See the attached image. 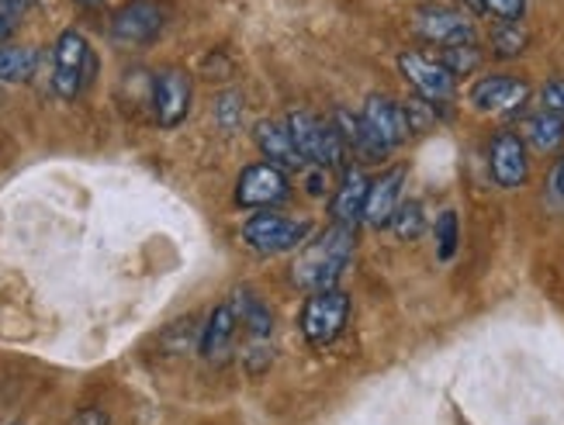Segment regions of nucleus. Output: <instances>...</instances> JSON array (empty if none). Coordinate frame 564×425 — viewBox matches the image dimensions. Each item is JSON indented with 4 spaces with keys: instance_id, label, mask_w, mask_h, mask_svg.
Returning <instances> with one entry per match:
<instances>
[{
    "instance_id": "nucleus-1",
    "label": "nucleus",
    "mask_w": 564,
    "mask_h": 425,
    "mask_svg": "<svg viewBox=\"0 0 564 425\" xmlns=\"http://www.w3.org/2000/svg\"><path fill=\"white\" fill-rule=\"evenodd\" d=\"M354 257V225H333L312 246H305L291 266V284L299 291H333Z\"/></svg>"
},
{
    "instance_id": "nucleus-2",
    "label": "nucleus",
    "mask_w": 564,
    "mask_h": 425,
    "mask_svg": "<svg viewBox=\"0 0 564 425\" xmlns=\"http://www.w3.org/2000/svg\"><path fill=\"white\" fill-rule=\"evenodd\" d=\"M288 132L294 139V145H299V153L305 163L318 166V170H339L343 166V156H347V142H343L339 129L323 118H315V115H291L288 121Z\"/></svg>"
},
{
    "instance_id": "nucleus-3",
    "label": "nucleus",
    "mask_w": 564,
    "mask_h": 425,
    "mask_svg": "<svg viewBox=\"0 0 564 425\" xmlns=\"http://www.w3.org/2000/svg\"><path fill=\"white\" fill-rule=\"evenodd\" d=\"M360 124H364V135H367V149H371V160H384L391 149H399L412 135L405 108L395 105L384 94L367 97V105L360 111Z\"/></svg>"
},
{
    "instance_id": "nucleus-4",
    "label": "nucleus",
    "mask_w": 564,
    "mask_h": 425,
    "mask_svg": "<svg viewBox=\"0 0 564 425\" xmlns=\"http://www.w3.org/2000/svg\"><path fill=\"white\" fill-rule=\"evenodd\" d=\"M94 53L80 32H63L53 53V90L63 97V101H73L80 97V90L87 87V80L94 77Z\"/></svg>"
},
{
    "instance_id": "nucleus-5",
    "label": "nucleus",
    "mask_w": 564,
    "mask_h": 425,
    "mask_svg": "<svg viewBox=\"0 0 564 425\" xmlns=\"http://www.w3.org/2000/svg\"><path fill=\"white\" fill-rule=\"evenodd\" d=\"M350 318V297L343 291H315L308 294V305L302 312V333L312 346H329L347 329Z\"/></svg>"
},
{
    "instance_id": "nucleus-6",
    "label": "nucleus",
    "mask_w": 564,
    "mask_h": 425,
    "mask_svg": "<svg viewBox=\"0 0 564 425\" xmlns=\"http://www.w3.org/2000/svg\"><path fill=\"white\" fill-rule=\"evenodd\" d=\"M312 225L302 218H284L278 211H260L247 225H242V239L257 253H288V249H299L305 242Z\"/></svg>"
},
{
    "instance_id": "nucleus-7",
    "label": "nucleus",
    "mask_w": 564,
    "mask_h": 425,
    "mask_svg": "<svg viewBox=\"0 0 564 425\" xmlns=\"http://www.w3.org/2000/svg\"><path fill=\"white\" fill-rule=\"evenodd\" d=\"M291 194V184L284 177V170L274 163H253L239 173L236 184V205L239 208H257V211H271Z\"/></svg>"
},
{
    "instance_id": "nucleus-8",
    "label": "nucleus",
    "mask_w": 564,
    "mask_h": 425,
    "mask_svg": "<svg viewBox=\"0 0 564 425\" xmlns=\"http://www.w3.org/2000/svg\"><path fill=\"white\" fill-rule=\"evenodd\" d=\"M399 69H402V77L412 84V90L420 94V97H426V101L444 105V101H451V97H454L457 77L440 59H426L420 53H402L399 56Z\"/></svg>"
},
{
    "instance_id": "nucleus-9",
    "label": "nucleus",
    "mask_w": 564,
    "mask_h": 425,
    "mask_svg": "<svg viewBox=\"0 0 564 425\" xmlns=\"http://www.w3.org/2000/svg\"><path fill=\"white\" fill-rule=\"evenodd\" d=\"M412 29H415V35H423L426 42H433L440 48L475 42L471 18H464L460 11H447V8H423L412 18Z\"/></svg>"
},
{
    "instance_id": "nucleus-10",
    "label": "nucleus",
    "mask_w": 564,
    "mask_h": 425,
    "mask_svg": "<svg viewBox=\"0 0 564 425\" xmlns=\"http://www.w3.org/2000/svg\"><path fill=\"white\" fill-rule=\"evenodd\" d=\"M163 24H166V11L156 0H132V4H126L115 14L111 35L126 45H145L163 32Z\"/></svg>"
},
{
    "instance_id": "nucleus-11",
    "label": "nucleus",
    "mask_w": 564,
    "mask_h": 425,
    "mask_svg": "<svg viewBox=\"0 0 564 425\" xmlns=\"http://www.w3.org/2000/svg\"><path fill=\"white\" fill-rule=\"evenodd\" d=\"M191 108V77L184 69H163L153 80V115L163 129H177Z\"/></svg>"
},
{
    "instance_id": "nucleus-12",
    "label": "nucleus",
    "mask_w": 564,
    "mask_h": 425,
    "mask_svg": "<svg viewBox=\"0 0 564 425\" xmlns=\"http://www.w3.org/2000/svg\"><path fill=\"white\" fill-rule=\"evenodd\" d=\"M488 173L499 187H523L530 177V160H527V145L520 135L499 132L488 145Z\"/></svg>"
},
{
    "instance_id": "nucleus-13",
    "label": "nucleus",
    "mask_w": 564,
    "mask_h": 425,
    "mask_svg": "<svg viewBox=\"0 0 564 425\" xmlns=\"http://www.w3.org/2000/svg\"><path fill=\"white\" fill-rule=\"evenodd\" d=\"M530 101V84L520 77H485L471 90V105L485 115H512Z\"/></svg>"
},
{
    "instance_id": "nucleus-14",
    "label": "nucleus",
    "mask_w": 564,
    "mask_h": 425,
    "mask_svg": "<svg viewBox=\"0 0 564 425\" xmlns=\"http://www.w3.org/2000/svg\"><path fill=\"white\" fill-rule=\"evenodd\" d=\"M402 184H405V170L395 166L381 173L378 181H371V190H367V205H364V221L371 229H384L391 225V215L402 205Z\"/></svg>"
},
{
    "instance_id": "nucleus-15",
    "label": "nucleus",
    "mask_w": 564,
    "mask_h": 425,
    "mask_svg": "<svg viewBox=\"0 0 564 425\" xmlns=\"http://www.w3.org/2000/svg\"><path fill=\"white\" fill-rule=\"evenodd\" d=\"M253 139H257V149L267 156V163H274V166L305 163L302 153H299V145H294V139L288 132V124H281V121H260L253 129Z\"/></svg>"
},
{
    "instance_id": "nucleus-16",
    "label": "nucleus",
    "mask_w": 564,
    "mask_h": 425,
    "mask_svg": "<svg viewBox=\"0 0 564 425\" xmlns=\"http://www.w3.org/2000/svg\"><path fill=\"white\" fill-rule=\"evenodd\" d=\"M232 308H236L239 325L250 333V339H271V333H274V315H271V308H267V302H263L257 291L239 287L232 294Z\"/></svg>"
},
{
    "instance_id": "nucleus-17",
    "label": "nucleus",
    "mask_w": 564,
    "mask_h": 425,
    "mask_svg": "<svg viewBox=\"0 0 564 425\" xmlns=\"http://www.w3.org/2000/svg\"><path fill=\"white\" fill-rule=\"evenodd\" d=\"M236 325H239V318H236L232 302H229V305H218V308L208 315L205 333H202V342H198V349H202V357H205V360H218V357L226 353V349L232 346Z\"/></svg>"
},
{
    "instance_id": "nucleus-18",
    "label": "nucleus",
    "mask_w": 564,
    "mask_h": 425,
    "mask_svg": "<svg viewBox=\"0 0 564 425\" xmlns=\"http://www.w3.org/2000/svg\"><path fill=\"white\" fill-rule=\"evenodd\" d=\"M367 190H371V181H367L360 170H350L347 177H343V184H339V190L333 197V218H336V225H354L357 218H364Z\"/></svg>"
},
{
    "instance_id": "nucleus-19",
    "label": "nucleus",
    "mask_w": 564,
    "mask_h": 425,
    "mask_svg": "<svg viewBox=\"0 0 564 425\" xmlns=\"http://www.w3.org/2000/svg\"><path fill=\"white\" fill-rule=\"evenodd\" d=\"M39 69V53L29 45H0V84H29Z\"/></svg>"
},
{
    "instance_id": "nucleus-20",
    "label": "nucleus",
    "mask_w": 564,
    "mask_h": 425,
    "mask_svg": "<svg viewBox=\"0 0 564 425\" xmlns=\"http://www.w3.org/2000/svg\"><path fill=\"white\" fill-rule=\"evenodd\" d=\"M527 139L536 153H554V149L564 145V118L554 115V111H536L530 121H527Z\"/></svg>"
},
{
    "instance_id": "nucleus-21",
    "label": "nucleus",
    "mask_w": 564,
    "mask_h": 425,
    "mask_svg": "<svg viewBox=\"0 0 564 425\" xmlns=\"http://www.w3.org/2000/svg\"><path fill=\"white\" fill-rule=\"evenodd\" d=\"M391 232H395L402 242H412L420 239L426 232V211L420 201H402L395 208V215H391Z\"/></svg>"
},
{
    "instance_id": "nucleus-22",
    "label": "nucleus",
    "mask_w": 564,
    "mask_h": 425,
    "mask_svg": "<svg viewBox=\"0 0 564 425\" xmlns=\"http://www.w3.org/2000/svg\"><path fill=\"white\" fill-rule=\"evenodd\" d=\"M527 42H530V35L520 21H499L496 32H492V48H496L499 59H517L527 48Z\"/></svg>"
},
{
    "instance_id": "nucleus-23",
    "label": "nucleus",
    "mask_w": 564,
    "mask_h": 425,
    "mask_svg": "<svg viewBox=\"0 0 564 425\" xmlns=\"http://www.w3.org/2000/svg\"><path fill=\"white\" fill-rule=\"evenodd\" d=\"M481 48L475 45V42H468V45H451V48H444L440 53V63H444L454 77H468V73H475L478 66H481Z\"/></svg>"
},
{
    "instance_id": "nucleus-24",
    "label": "nucleus",
    "mask_w": 564,
    "mask_h": 425,
    "mask_svg": "<svg viewBox=\"0 0 564 425\" xmlns=\"http://www.w3.org/2000/svg\"><path fill=\"white\" fill-rule=\"evenodd\" d=\"M433 236H436V257L440 260H454L457 246H460V225H457V215L454 211H444L436 221H433Z\"/></svg>"
},
{
    "instance_id": "nucleus-25",
    "label": "nucleus",
    "mask_w": 564,
    "mask_h": 425,
    "mask_svg": "<svg viewBox=\"0 0 564 425\" xmlns=\"http://www.w3.org/2000/svg\"><path fill=\"white\" fill-rule=\"evenodd\" d=\"M402 108H405V118H409L412 135H415V132H430L433 124H436V105L426 101V97H420V94H415L412 101H405Z\"/></svg>"
},
{
    "instance_id": "nucleus-26",
    "label": "nucleus",
    "mask_w": 564,
    "mask_h": 425,
    "mask_svg": "<svg viewBox=\"0 0 564 425\" xmlns=\"http://www.w3.org/2000/svg\"><path fill=\"white\" fill-rule=\"evenodd\" d=\"M481 11L496 14L499 21H520L527 11V0H481Z\"/></svg>"
},
{
    "instance_id": "nucleus-27",
    "label": "nucleus",
    "mask_w": 564,
    "mask_h": 425,
    "mask_svg": "<svg viewBox=\"0 0 564 425\" xmlns=\"http://www.w3.org/2000/svg\"><path fill=\"white\" fill-rule=\"evenodd\" d=\"M239 118H242L239 94H223V97H218V124H223V129H236Z\"/></svg>"
},
{
    "instance_id": "nucleus-28",
    "label": "nucleus",
    "mask_w": 564,
    "mask_h": 425,
    "mask_svg": "<svg viewBox=\"0 0 564 425\" xmlns=\"http://www.w3.org/2000/svg\"><path fill=\"white\" fill-rule=\"evenodd\" d=\"M544 108L564 118V80H551L544 87Z\"/></svg>"
},
{
    "instance_id": "nucleus-29",
    "label": "nucleus",
    "mask_w": 564,
    "mask_h": 425,
    "mask_svg": "<svg viewBox=\"0 0 564 425\" xmlns=\"http://www.w3.org/2000/svg\"><path fill=\"white\" fill-rule=\"evenodd\" d=\"M73 425H108V415L101 408H87V412H80L77 418H73Z\"/></svg>"
},
{
    "instance_id": "nucleus-30",
    "label": "nucleus",
    "mask_w": 564,
    "mask_h": 425,
    "mask_svg": "<svg viewBox=\"0 0 564 425\" xmlns=\"http://www.w3.org/2000/svg\"><path fill=\"white\" fill-rule=\"evenodd\" d=\"M14 21H18V11H11L8 4H0V42H4L14 29Z\"/></svg>"
},
{
    "instance_id": "nucleus-31",
    "label": "nucleus",
    "mask_w": 564,
    "mask_h": 425,
    "mask_svg": "<svg viewBox=\"0 0 564 425\" xmlns=\"http://www.w3.org/2000/svg\"><path fill=\"white\" fill-rule=\"evenodd\" d=\"M551 190L564 201V160H561V163L554 166V173H551Z\"/></svg>"
},
{
    "instance_id": "nucleus-32",
    "label": "nucleus",
    "mask_w": 564,
    "mask_h": 425,
    "mask_svg": "<svg viewBox=\"0 0 564 425\" xmlns=\"http://www.w3.org/2000/svg\"><path fill=\"white\" fill-rule=\"evenodd\" d=\"M0 4H8L11 11H18V14H21L24 8H29V4H32V0H0Z\"/></svg>"
},
{
    "instance_id": "nucleus-33",
    "label": "nucleus",
    "mask_w": 564,
    "mask_h": 425,
    "mask_svg": "<svg viewBox=\"0 0 564 425\" xmlns=\"http://www.w3.org/2000/svg\"><path fill=\"white\" fill-rule=\"evenodd\" d=\"M80 4H84V8H97V4H101V0H80Z\"/></svg>"
}]
</instances>
